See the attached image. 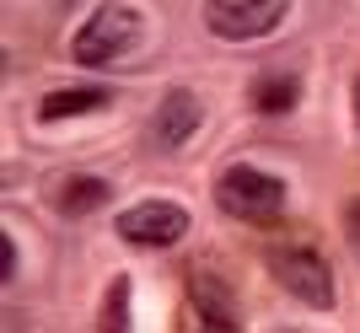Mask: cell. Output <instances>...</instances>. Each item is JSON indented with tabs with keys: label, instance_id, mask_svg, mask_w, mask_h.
Listing matches in <instances>:
<instances>
[{
	"label": "cell",
	"instance_id": "cell-1",
	"mask_svg": "<svg viewBox=\"0 0 360 333\" xmlns=\"http://www.w3.org/2000/svg\"><path fill=\"white\" fill-rule=\"evenodd\" d=\"M269 274L280 280L285 296H296L301 306H317V312L333 306V274H328V263H323L317 247H301V242L269 247Z\"/></svg>",
	"mask_w": 360,
	"mask_h": 333
},
{
	"label": "cell",
	"instance_id": "cell-2",
	"mask_svg": "<svg viewBox=\"0 0 360 333\" xmlns=\"http://www.w3.org/2000/svg\"><path fill=\"white\" fill-rule=\"evenodd\" d=\"M140 38V11L135 6H97L81 22V32L70 38L75 65H113L124 48H135Z\"/></svg>",
	"mask_w": 360,
	"mask_h": 333
},
{
	"label": "cell",
	"instance_id": "cell-3",
	"mask_svg": "<svg viewBox=\"0 0 360 333\" xmlns=\"http://www.w3.org/2000/svg\"><path fill=\"white\" fill-rule=\"evenodd\" d=\"M215 199L237 221H274L285 210V183L274 172H258V166H226L215 183Z\"/></svg>",
	"mask_w": 360,
	"mask_h": 333
},
{
	"label": "cell",
	"instance_id": "cell-4",
	"mask_svg": "<svg viewBox=\"0 0 360 333\" xmlns=\"http://www.w3.org/2000/svg\"><path fill=\"white\" fill-rule=\"evenodd\" d=\"M285 16H290V0H210L205 22L226 44H253V38H269Z\"/></svg>",
	"mask_w": 360,
	"mask_h": 333
},
{
	"label": "cell",
	"instance_id": "cell-5",
	"mask_svg": "<svg viewBox=\"0 0 360 333\" xmlns=\"http://www.w3.org/2000/svg\"><path fill=\"white\" fill-rule=\"evenodd\" d=\"M183 231H188V210L167 204V199H146V204H129L119 215V237L129 247H172L183 242Z\"/></svg>",
	"mask_w": 360,
	"mask_h": 333
},
{
	"label": "cell",
	"instance_id": "cell-6",
	"mask_svg": "<svg viewBox=\"0 0 360 333\" xmlns=\"http://www.w3.org/2000/svg\"><path fill=\"white\" fill-rule=\"evenodd\" d=\"M199 129V97L194 91H167L162 103H156V113H150V140L162 145V151H178L183 140Z\"/></svg>",
	"mask_w": 360,
	"mask_h": 333
},
{
	"label": "cell",
	"instance_id": "cell-7",
	"mask_svg": "<svg viewBox=\"0 0 360 333\" xmlns=\"http://www.w3.org/2000/svg\"><path fill=\"white\" fill-rule=\"evenodd\" d=\"M188 301H194L199 322H210V328H237V301H231V290H226L215 274H205V269L188 274Z\"/></svg>",
	"mask_w": 360,
	"mask_h": 333
},
{
	"label": "cell",
	"instance_id": "cell-8",
	"mask_svg": "<svg viewBox=\"0 0 360 333\" xmlns=\"http://www.w3.org/2000/svg\"><path fill=\"white\" fill-rule=\"evenodd\" d=\"M113 103L108 86H65V91H49L38 103V119L44 124H60V119H81V113H97V107Z\"/></svg>",
	"mask_w": 360,
	"mask_h": 333
},
{
	"label": "cell",
	"instance_id": "cell-9",
	"mask_svg": "<svg viewBox=\"0 0 360 333\" xmlns=\"http://www.w3.org/2000/svg\"><path fill=\"white\" fill-rule=\"evenodd\" d=\"M248 97H253L258 113H290L301 103V76L296 70H269V76H258L248 86Z\"/></svg>",
	"mask_w": 360,
	"mask_h": 333
},
{
	"label": "cell",
	"instance_id": "cell-10",
	"mask_svg": "<svg viewBox=\"0 0 360 333\" xmlns=\"http://www.w3.org/2000/svg\"><path fill=\"white\" fill-rule=\"evenodd\" d=\"M108 204V183L103 178H70L60 188V215H70V221H81V215L103 210Z\"/></svg>",
	"mask_w": 360,
	"mask_h": 333
},
{
	"label": "cell",
	"instance_id": "cell-11",
	"mask_svg": "<svg viewBox=\"0 0 360 333\" xmlns=\"http://www.w3.org/2000/svg\"><path fill=\"white\" fill-rule=\"evenodd\" d=\"M103 328H108V333H124V328H129V280H113V285H108Z\"/></svg>",
	"mask_w": 360,
	"mask_h": 333
},
{
	"label": "cell",
	"instance_id": "cell-12",
	"mask_svg": "<svg viewBox=\"0 0 360 333\" xmlns=\"http://www.w3.org/2000/svg\"><path fill=\"white\" fill-rule=\"evenodd\" d=\"M0 280H16V242H11V231H0Z\"/></svg>",
	"mask_w": 360,
	"mask_h": 333
},
{
	"label": "cell",
	"instance_id": "cell-13",
	"mask_svg": "<svg viewBox=\"0 0 360 333\" xmlns=\"http://www.w3.org/2000/svg\"><path fill=\"white\" fill-rule=\"evenodd\" d=\"M345 231H349V242H355V253H360V199L345 204Z\"/></svg>",
	"mask_w": 360,
	"mask_h": 333
},
{
	"label": "cell",
	"instance_id": "cell-14",
	"mask_svg": "<svg viewBox=\"0 0 360 333\" xmlns=\"http://www.w3.org/2000/svg\"><path fill=\"white\" fill-rule=\"evenodd\" d=\"M355 124H360V81H355Z\"/></svg>",
	"mask_w": 360,
	"mask_h": 333
}]
</instances>
